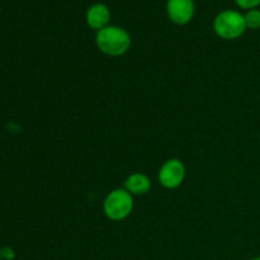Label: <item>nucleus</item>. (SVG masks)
<instances>
[{
    "mask_svg": "<svg viewBox=\"0 0 260 260\" xmlns=\"http://www.w3.org/2000/svg\"><path fill=\"white\" fill-rule=\"evenodd\" d=\"M96 47L104 55L122 56L131 48V36L124 28L109 24L108 27L98 30L95 36Z\"/></svg>",
    "mask_w": 260,
    "mask_h": 260,
    "instance_id": "f257e3e1",
    "label": "nucleus"
},
{
    "mask_svg": "<svg viewBox=\"0 0 260 260\" xmlns=\"http://www.w3.org/2000/svg\"><path fill=\"white\" fill-rule=\"evenodd\" d=\"M213 29L222 40H236L245 33V17L238 10L226 9L218 13L213 20Z\"/></svg>",
    "mask_w": 260,
    "mask_h": 260,
    "instance_id": "f03ea898",
    "label": "nucleus"
},
{
    "mask_svg": "<svg viewBox=\"0 0 260 260\" xmlns=\"http://www.w3.org/2000/svg\"><path fill=\"white\" fill-rule=\"evenodd\" d=\"M103 210L109 220H124L131 215L134 210V196L127 192L124 188L113 189L104 200Z\"/></svg>",
    "mask_w": 260,
    "mask_h": 260,
    "instance_id": "7ed1b4c3",
    "label": "nucleus"
},
{
    "mask_svg": "<svg viewBox=\"0 0 260 260\" xmlns=\"http://www.w3.org/2000/svg\"><path fill=\"white\" fill-rule=\"evenodd\" d=\"M159 183L167 189H175L185 178V165L179 159H169L161 165L159 170Z\"/></svg>",
    "mask_w": 260,
    "mask_h": 260,
    "instance_id": "20e7f679",
    "label": "nucleus"
},
{
    "mask_svg": "<svg viewBox=\"0 0 260 260\" xmlns=\"http://www.w3.org/2000/svg\"><path fill=\"white\" fill-rule=\"evenodd\" d=\"M194 0H168L167 13L169 19L178 25L189 23L194 17Z\"/></svg>",
    "mask_w": 260,
    "mask_h": 260,
    "instance_id": "39448f33",
    "label": "nucleus"
},
{
    "mask_svg": "<svg viewBox=\"0 0 260 260\" xmlns=\"http://www.w3.org/2000/svg\"><path fill=\"white\" fill-rule=\"evenodd\" d=\"M86 24L95 29L96 32L103 28L108 27L109 22H111V10L103 3H95V4L90 5L86 10L85 14Z\"/></svg>",
    "mask_w": 260,
    "mask_h": 260,
    "instance_id": "423d86ee",
    "label": "nucleus"
},
{
    "mask_svg": "<svg viewBox=\"0 0 260 260\" xmlns=\"http://www.w3.org/2000/svg\"><path fill=\"white\" fill-rule=\"evenodd\" d=\"M123 188L132 196H144L151 189V180L144 173H134L126 178Z\"/></svg>",
    "mask_w": 260,
    "mask_h": 260,
    "instance_id": "0eeeda50",
    "label": "nucleus"
},
{
    "mask_svg": "<svg viewBox=\"0 0 260 260\" xmlns=\"http://www.w3.org/2000/svg\"><path fill=\"white\" fill-rule=\"evenodd\" d=\"M245 17L246 28L249 29H259L260 28V9L255 8V9H250L244 14Z\"/></svg>",
    "mask_w": 260,
    "mask_h": 260,
    "instance_id": "6e6552de",
    "label": "nucleus"
},
{
    "mask_svg": "<svg viewBox=\"0 0 260 260\" xmlns=\"http://www.w3.org/2000/svg\"><path fill=\"white\" fill-rule=\"evenodd\" d=\"M235 3L239 7L246 10L255 9L260 5V0H235Z\"/></svg>",
    "mask_w": 260,
    "mask_h": 260,
    "instance_id": "1a4fd4ad",
    "label": "nucleus"
},
{
    "mask_svg": "<svg viewBox=\"0 0 260 260\" xmlns=\"http://www.w3.org/2000/svg\"><path fill=\"white\" fill-rule=\"evenodd\" d=\"M251 260H260V256H255V258H253Z\"/></svg>",
    "mask_w": 260,
    "mask_h": 260,
    "instance_id": "9d476101",
    "label": "nucleus"
}]
</instances>
